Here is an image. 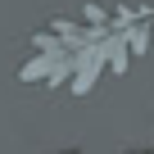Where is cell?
<instances>
[{
	"label": "cell",
	"mask_w": 154,
	"mask_h": 154,
	"mask_svg": "<svg viewBox=\"0 0 154 154\" xmlns=\"http://www.w3.org/2000/svg\"><path fill=\"white\" fill-rule=\"evenodd\" d=\"M68 154H72V149H68Z\"/></svg>",
	"instance_id": "2"
},
{
	"label": "cell",
	"mask_w": 154,
	"mask_h": 154,
	"mask_svg": "<svg viewBox=\"0 0 154 154\" xmlns=\"http://www.w3.org/2000/svg\"><path fill=\"white\" fill-rule=\"evenodd\" d=\"M127 154H154V149H127Z\"/></svg>",
	"instance_id": "1"
}]
</instances>
